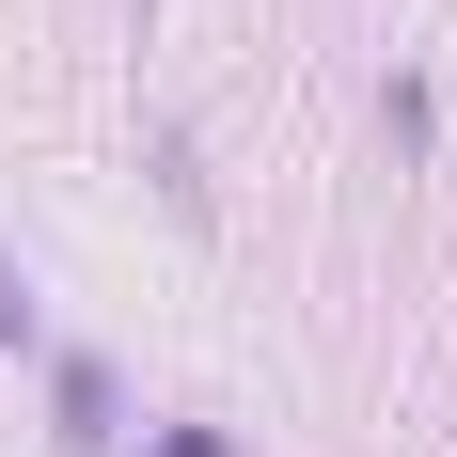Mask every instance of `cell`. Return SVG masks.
<instances>
[{
    "mask_svg": "<svg viewBox=\"0 0 457 457\" xmlns=\"http://www.w3.org/2000/svg\"><path fill=\"white\" fill-rule=\"evenodd\" d=\"M16 316H32V300H0V331H16Z\"/></svg>",
    "mask_w": 457,
    "mask_h": 457,
    "instance_id": "1",
    "label": "cell"
}]
</instances>
